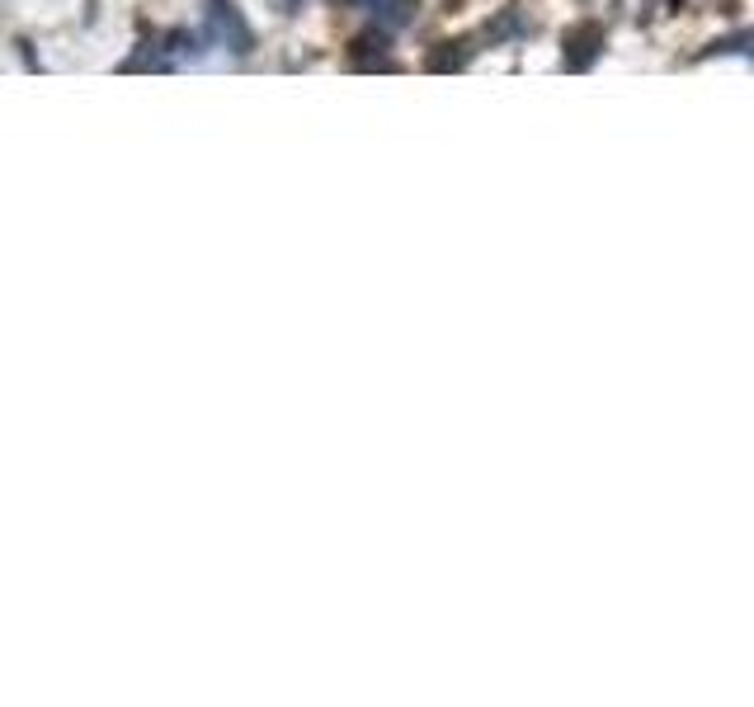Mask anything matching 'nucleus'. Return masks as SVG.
Listing matches in <instances>:
<instances>
[{"label":"nucleus","mask_w":754,"mask_h":707,"mask_svg":"<svg viewBox=\"0 0 754 707\" xmlns=\"http://www.w3.org/2000/svg\"><path fill=\"white\" fill-rule=\"evenodd\" d=\"M368 14H373V24L383 33H401V29L415 24L420 0H368Z\"/></svg>","instance_id":"5"},{"label":"nucleus","mask_w":754,"mask_h":707,"mask_svg":"<svg viewBox=\"0 0 754 707\" xmlns=\"http://www.w3.org/2000/svg\"><path fill=\"white\" fill-rule=\"evenodd\" d=\"M204 43L227 48L231 57L255 52V29H250V19L241 14L236 0H204Z\"/></svg>","instance_id":"1"},{"label":"nucleus","mask_w":754,"mask_h":707,"mask_svg":"<svg viewBox=\"0 0 754 707\" xmlns=\"http://www.w3.org/2000/svg\"><path fill=\"white\" fill-rule=\"evenodd\" d=\"M335 6H364L368 10V0H335Z\"/></svg>","instance_id":"9"},{"label":"nucleus","mask_w":754,"mask_h":707,"mask_svg":"<svg viewBox=\"0 0 754 707\" xmlns=\"http://www.w3.org/2000/svg\"><path fill=\"white\" fill-rule=\"evenodd\" d=\"M707 57H741V62H754V29H736V33H722L698 52V62Z\"/></svg>","instance_id":"7"},{"label":"nucleus","mask_w":754,"mask_h":707,"mask_svg":"<svg viewBox=\"0 0 754 707\" xmlns=\"http://www.w3.org/2000/svg\"><path fill=\"white\" fill-rule=\"evenodd\" d=\"M387 38H391V33H383V29H377V38H373V33L354 38L345 62H349L354 71H377V67H383V71H396V57L387 52Z\"/></svg>","instance_id":"4"},{"label":"nucleus","mask_w":754,"mask_h":707,"mask_svg":"<svg viewBox=\"0 0 754 707\" xmlns=\"http://www.w3.org/2000/svg\"><path fill=\"white\" fill-rule=\"evenodd\" d=\"M302 10V0H279V14H297Z\"/></svg>","instance_id":"8"},{"label":"nucleus","mask_w":754,"mask_h":707,"mask_svg":"<svg viewBox=\"0 0 754 707\" xmlns=\"http://www.w3.org/2000/svg\"><path fill=\"white\" fill-rule=\"evenodd\" d=\"M538 33V0H509L505 10H495V19L482 29V43L500 48V43H528Z\"/></svg>","instance_id":"2"},{"label":"nucleus","mask_w":754,"mask_h":707,"mask_svg":"<svg viewBox=\"0 0 754 707\" xmlns=\"http://www.w3.org/2000/svg\"><path fill=\"white\" fill-rule=\"evenodd\" d=\"M604 43H608L604 19H575L562 38V67L566 71H589L604 57Z\"/></svg>","instance_id":"3"},{"label":"nucleus","mask_w":754,"mask_h":707,"mask_svg":"<svg viewBox=\"0 0 754 707\" xmlns=\"http://www.w3.org/2000/svg\"><path fill=\"white\" fill-rule=\"evenodd\" d=\"M476 43H482V38H453V43H434V52L425 57V71H463L472 57L482 52Z\"/></svg>","instance_id":"6"}]
</instances>
